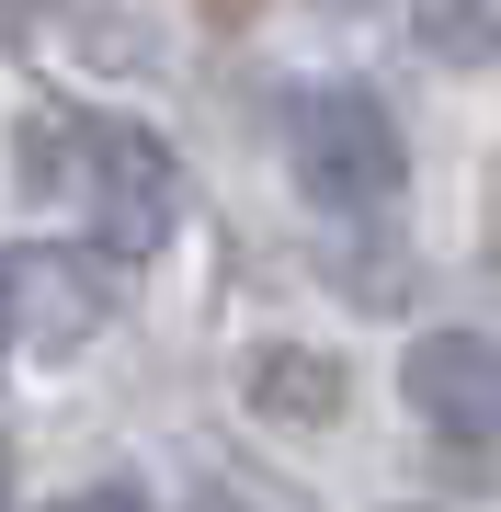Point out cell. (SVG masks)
<instances>
[{
    "instance_id": "6da1fadb",
    "label": "cell",
    "mask_w": 501,
    "mask_h": 512,
    "mask_svg": "<svg viewBox=\"0 0 501 512\" xmlns=\"http://www.w3.org/2000/svg\"><path fill=\"white\" fill-rule=\"evenodd\" d=\"M12 171L46 217H80L103 251H160L183 217V171L149 126L126 114H80V103H35L12 126Z\"/></svg>"
},
{
    "instance_id": "7a4b0ae2",
    "label": "cell",
    "mask_w": 501,
    "mask_h": 512,
    "mask_svg": "<svg viewBox=\"0 0 501 512\" xmlns=\"http://www.w3.org/2000/svg\"><path fill=\"white\" fill-rule=\"evenodd\" d=\"M285 160H297V183L319 205H342V217H376V205H399V183H410V148H399L376 92H297L285 103Z\"/></svg>"
},
{
    "instance_id": "3957f363",
    "label": "cell",
    "mask_w": 501,
    "mask_h": 512,
    "mask_svg": "<svg viewBox=\"0 0 501 512\" xmlns=\"http://www.w3.org/2000/svg\"><path fill=\"white\" fill-rule=\"evenodd\" d=\"M410 410L445 444H501V342H467V330H433L410 342Z\"/></svg>"
},
{
    "instance_id": "277c9868",
    "label": "cell",
    "mask_w": 501,
    "mask_h": 512,
    "mask_svg": "<svg viewBox=\"0 0 501 512\" xmlns=\"http://www.w3.org/2000/svg\"><path fill=\"white\" fill-rule=\"evenodd\" d=\"M0 285L23 296V330H35L46 353H69V342H92V330H103V285L80 274V262H57V251H46V262H35V251L0 262Z\"/></svg>"
},
{
    "instance_id": "5b68a950",
    "label": "cell",
    "mask_w": 501,
    "mask_h": 512,
    "mask_svg": "<svg viewBox=\"0 0 501 512\" xmlns=\"http://www.w3.org/2000/svg\"><path fill=\"white\" fill-rule=\"evenodd\" d=\"M240 387H251L262 421H331L342 410V365H331V353H297V342H262Z\"/></svg>"
},
{
    "instance_id": "8992f818",
    "label": "cell",
    "mask_w": 501,
    "mask_h": 512,
    "mask_svg": "<svg viewBox=\"0 0 501 512\" xmlns=\"http://www.w3.org/2000/svg\"><path fill=\"white\" fill-rule=\"evenodd\" d=\"M46 512H149L137 490H69V501H46Z\"/></svg>"
},
{
    "instance_id": "52a82bcc",
    "label": "cell",
    "mask_w": 501,
    "mask_h": 512,
    "mask_svg": "<svg viewBox=\"0 0 501 512\" xmlns=\"http://www.w3.org/2000/svg\"><path fill=\"white\" fill-rule=\"evenodd\" d=\"M23 23H35V0H0V46H12V35H23Z\"/></svg>"
},
{
    "instance_id": "ba28073f",
    "label": "cell",
    "mask_w": 501,
    "mask_h": 512,
    "mask_svg": "<svg viewBox=\"0 0 501 512\" xmlns=\"http://www.w3.org/2000/svg\"><path fill=\"white\" fill-rule=\"evenodd\" d=\"M0 501H12V444H0Z\"/></svg>"
},
{
    "instance_id": "9c48e42d",
    "label": "cell",
    "mask_w": 501,
    "mask_h": 512,
    "mask_svg": "<svg viewBox=\"0 0 501 512\" xmlns=\"http://www.w3.org/2000/svg\"><path fill=\"white\" fill-rule=\"evenodd\" d=\"M205 512H228V501H205Z\"/></svg>"
},
{
    "instance_id": "30bf717a",
    "label": "cell",
    "mask_w": 501,
    "mask_h": 512,
    "mask_svg": "<svg viewBox=\"0 0 501 512\" xmlns=\"http://www.w3.org/2000/svg\"><path fill=\"white\" fill-rule=\"evenodd\" d=\"M0 330H12V319H0Z\"/></svg>"
}]
</instances>
